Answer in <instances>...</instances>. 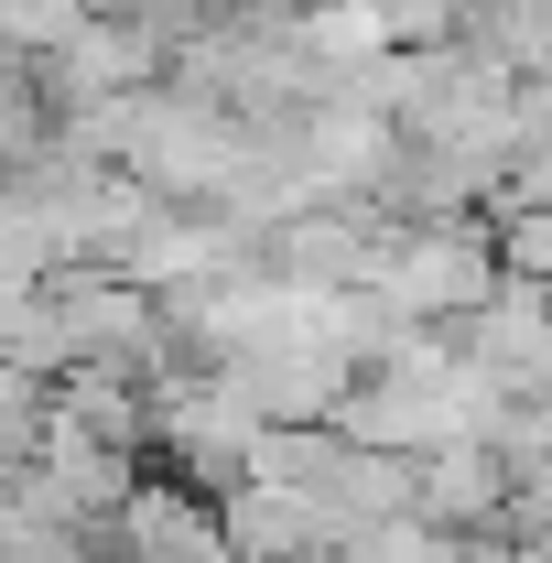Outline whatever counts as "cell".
I'll use <instances>...</instances> for the list:
<instances>
[{
    "instance_id": "cell-1",
    "label": "cell",
    "mask_w": 552,
    "mask_h": 563,
    "mask_svg": "<svg viewBox=\"0 0 552 563\" xmlns=\"http://www.w3.org/2000/svg\"><path fill=\"white\" fill-rule=\"evenodd\" d=\"M487 282H498L487 217H390V228H379V261H368V292H379L401 325H455V314H477Z\"/></svg>"
},
{
    "instance_id": "cell-2",
    "label": "cell",
    "mask_w": 552,
    "mask_h": 563,
    "mask_svg": "<svg viewBox=\"0 0 552 563\" xmlns=\"http://www.w3.org/2000/svg\"><path fill=\"white\" fill-rule=\"evenodd\" d=\"M217 531H228L239 563H325L336 553V520L314 509V488H292V477H239V488L217 498Z\"/></svg>"
},
{
    "instance_id": "cell-3",
    "label": "cell",
    "mask_w": 552,
    "mask_h": 563,
    "mask_svg": "<svg viewBox=\"0 0 552 563\" xmlns=\"http://www.w3.org/2000/svg\"><path fill=\"white\" fill-rule=\"evenodd\" d=\"M498 498H509V455H498L487 433L412 455V509L433 531H455V542H466V531H498Z\"/></svg>"
},
{
    "instance_id": "cell-4",
    "label": "cell",
    "mask_w": 552,
    "mask_h": 563,
    "mask_svg": "<svg viewBox=\"0 0 552 563\" xmlns=\"http://www.w3.org/2000/svg\"><path fill=\"white\" fill-rule=\"evenodd\" d=\"M325 563H455V531H433L422 509H379V520L336 531V553H325Z\"/></svg>"
},
{
    "instance_id": "cell-5",
    "label": "cell",
    "mask_w": 552,
    "mask_h": 563,
    "mask_svg": "<svg viewBox=\"0 0 552 563\" xmlns=\"http://www.w3.org/2000/svg\"><path fill=\"white\" fill-rule=\"evenodd\" d=\"M44 401H55V379H44V368H22V357H0V466H22V455H33Z\"/></svg>"
},
{
    "instance_id": "cell-6",
    "label": "cell",
    "mask_w": 552,
    "mask_h": 563,
    "mask_svg": "<svg viewBox=\"0 0 552 563\" xmlns=\"http://www.w3.org/2000/svg\"><path fill=\"white\" fill-rule=\"evenodd\" d=\"M368 11L390 44H455V22H466V0H368Z\"/></svg>"
}]
</instances>
